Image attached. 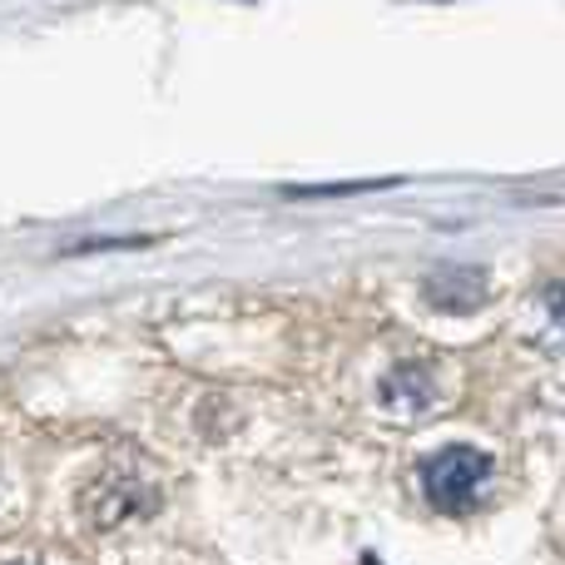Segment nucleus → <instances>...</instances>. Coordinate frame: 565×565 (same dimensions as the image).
Returning <instances> with one entry per match:
<instances>
[{
	"instance_id": "obj_1",
	"label": "nucleus",
	"mask_w": 565,
	"mask_h": 565,
	"mask_svg": "<svg viewBox=\"0 0 565 565\" xmlns=\"http://www.w3.org/2000/svg\"><path fill=\"white\" fill-rule=\"evenodd\" d=\"M487 481H491V457L477 447H441L437 457L422 461V491L447 516H461V511L477 507Z\"/></svg>"
},
{
	"instance_id": "obj_2",
	"label": "nucleus",
	"mask_w": 565,
	"mask_h": 565,
	"mask_svg": "<svg viewBox=\"0 0 565 565\" xmlns=\"http://www.w3.org/2000/svg\"><path fill=\"white\" fill-rule=\"evenodd\" d=\"M487 292H491V282L481 268H437V274H427V282H422V298L437 312H471L487 302Z\"/></svg>"
},
{
	"instance_id": "obj_3",
	"label": "nucleus",
	"mask_w": 565,
	"mask_h": 565,
	"mask_svg": "<svg viewBox=\"0 0 565 565\" xmlns=\"http://www.w3.org/2000/svg\"><path fill=\"white\" fill-rule=\"evenodd\" d=\"M382 402H387L392 412H427L431 402H437V377H431V362H397V367L382 377Z\"/></svg>"
},
{
	"instance_id": "obj_4",
	"label": "nucleus",
	"mask_w": 565,
	"mask_h": 565,
	"mask_svg": "<svg viewBox=\"0 0 565 565\" xmlns=\"http://www.w3.org/2000/svg\"><path fill=\"white\" fill-rule=\"evenodd\" d=\"M149 507H154V491H139L135 481H125V487L99 491L95 521L99 526H115V521H129V516H149Z\"/></svg>"
},
{
	"instance_id": "obj_5",
	"label": "nucleus",
	"mask_w": 565,
	"mask_h": 565,
	"mask_svg": "<svg viewBox=\"0 0 565 565\" xmlns=\"http://www.w3.org/2000/svg\"><path fill=\"white\" fill-rule=\"evenodd\" d=\"M541 308H546V322L556 338H565V282H551L546 292H541Z\"/></svg>"
}]
</instances>
